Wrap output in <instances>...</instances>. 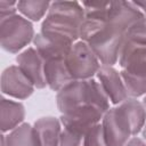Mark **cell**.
<instances>
[{
  "label": "cell",
  "instance_id": "6da1fadb",
  "mask_svg": "<svg viewBox=\"0 0 146 146\" xmlns=\"http://www.w3.org/2000/svg\"><path fill=\"white\" fill-rule=\"evenodd\" d=\"M80 39L88 43L103 65L113 66L120 57L124 34L106 22L84 19L80 27Z\"/></svg>",
  "mask_w": 146,
  "mask_h": 146
},
{
  "label": "cell",
  "instance_id": "7a4b0ae2",
  "mask_svg": "<svg viewBox=\"0 0 146 146\" xmlns=\"http://www.w3.org/2000/svg\"><path fill=\"white\" fill-rule=\"evenodd\" d=\"M86 19L84 9L76 1H54L41 24L40 32L75 43Z\"/></svg>",
  "mask_w": 146,
  "mask_h": 146
},
{
  "label": "cell",
  "instance_id": "3957f363",
  "mask_svg": "<svg viewBox=\"0 0 146 146\" xmlns=\"http://www.w3.org/2000/svg\"><path fill=\"white\" fill-rule=\"evenodd\" d=\"M57 107L62 114L82 106H94L104 114L110 110V99L99 81L73 80L57 92Z\"/></svg>",
  "mask_w": 146,
  "mask_h": 146
},
{
  "label": "cell",
  "instance_id": "277c9868",
  "mask_svg": "<svg viewBox=\"0 0 146 146\" xmlns=\"http://www.w3.org/2000/svg\"><path fill=\"white\" fill-rule=\"evenodd\" d=\"M34 36L32 23L21 15L15 14L0 22L1 47L8 52L17 54L33 41Z\"/></svg>",
  "mask_w": 146,
  "mask_h": 146
},
{
  "label": "cell",
  "instance_id": "5b68a950",
  "mask_svg": "<svg viewBox=\"0 0 146 146\" xmlns=\"http://www.w3.org/2000/svg\"><path fill=\"white\" fill-rule=\"evenodd\" d=\"M65 62L73 80L92 79L102 66L91 48L84 41L73 43L65 57Z\"/></svg>",
  "mask_w": 146,
  "mask_h": 146
},
{
  "label": "cell",
  "instance_id": "8992f818",
  "mask_svg": "<svg viewBox=\"0 0 146 146\" xmlns=\"http://www.w3.org/2000/svg\"><path fill=\"white\" fill-rule=\"evenodd\" d=\"M102 125L107 146H125L133 136L132 127L120 105L104 114Z\"/></svg>",
  "mask_w": 146,
  "mask_h": 146
},
{
  "label": "cell",
  "instance_id": "52a82bcc",
  "mask_svg": "<svg viewBox=\"0 0 146 146\" xmlns=\"http://www.w3.org/2000/svg\"><path fill=\"white\" fill-rule=\"evenodd\" d=\"M145 15L133 3L129 1H111L106 23L119 30L123 34Z\"/></svg>",
  "mask_w": 146,
  "mask_h": 146
},
{
  "label": "cell",
  "instance_id": "ba28073f",
  "mask_svg": "<svg viewBox=\"0 0 146 146\" xmlns=\"http://www.w3.org/2000/svg\"><path fill=\"white\" fill-rule=\"evenodd\" d=\"M35 87L31 80L23 73V71L15 65L7 67L1 74V91L3 95L17 98H29Z\"/></svg>",
  "mask_w": 146,
  "mask_h": 146
},
{
  "label": "cell",
  "instance_id": "9c48e42d",
  "mask_svg": "<svg viewBox=\"0 0 146 146\" xmlns=\"http://www.w3.org/2000/svg\"><path fill=\"white\" fill-rule=\"evenodd\" d=\"M104 113L94 106H82L73 110L68 113L62 114L60 122L65 129L78 131L81 133H87L89 129L98 124L103 119Z\"/></svg>",
  "mask_w": 146,
  "mask_h": 146
},
{
  "label": "cell",
  "instance_id": "30bf717a",
  "mask_svg": "<svg viewBox=\"0 0 146 146\" xmlns=\"http://www.w3.org/2000/svg\"><path fill=\"white\" fill-rule=\"evenodd\" d=\"M16 63L35 88L42 89L47 86L44 78V60L35 48L29 47L19 52L16 57Z\"/></svg>",
  "mask_w": 146,
  "mask_h": 146
},
{
  "label": "cell",
  "instance_id": "8fae6325",
  "mask_svg": "<svg viewBox=\"0 0 146 146\" xmlns=\"http://www.w3.org/2000/svg\"><path fill=\"white\" fill-rule=\"evenodd\" d=\"M96 75L105 94L113 104L120 105L129 98L121 73L113 66L102 65Z\"/></svg>",
  "mask_w": 146,
  "mask_h": 146
},
{
  "label": "cell",
  "instance_id": "7c38bea8",
  "mask_svg": "<svg viewBox=\"0 0 146 146\" xmlns=\"http://www.w3.org/2000/svg\"><path fill=\"white\" fill-rule=\"evenodd\" d=\"M33 43L36 51L39 52V55L42 57L43 60L54 59V58H65L73 46V43L64 39L44 34L42 32L35 34L33 39Z\"/></svg>",
  "mask_w": 146,
  "mask_h": 146
},
{
  "label": "cell",
  "instance_id": "4fadbf2b",
  "mask_svg": "<svg viewBox=\"0 0 146 146\" xmlns=\"http://www.w3.org/2000/svg\"><path fill=\"white\" fill-rule=\"evenodd\" d=\"M120 73L130 98L146 95V65L130 64L122 67Z\"/></svg>",
  "mask_w": 146,
  "mask_h": 146
},
{
  "label": "cell",
  "instance_id": "5bb4252c",
  "mask_svg": "<svg viewBox=\"0 0 146 146\" xmlns=\"http://www.w3.org/2000/svg\"><path fill=\"white\" fill-rule=\"evenodd\" d=\"M44 78L47 86L54 91H59L73 81V78L66 66L65 58L44 60Z\"/></svg>",
  "mask_w": 146,
  "mask_h": 146
},
{
  "label": "cell",
  "instance_id": "9a60e30c",
  "mask_svg": "<svg viewBox=\"0 0 146 146\" xmlns=\"http://www.w3.org/2000/svg\"><path fill=\"white\" fill-rule=\"evenodd\" d=\"M34 131L41 146H59L62 122L54 116L40 117L34 122Z\"/></svg>",
  "mask_w": 146,
  "mask_h": 146
},
{
  "label": "cell",
  "instance_id": "2e32d148",
  "mask_svg": "<svg viewBox=\"0 0 146 146\" xmlns=\"http://www.w3.org/2000/svg\"><path fill=\"white\" fill-rule=\"evenodd\" d=\"M1 131L5 133L11 131L23 122L25 117V107L22 103L1 98Z\"/></svg>",
  "mask_w": 146,
  "mask_h": 146
},
{
  "label": "cell",
  "instance_id": "e0dca14e",
  "mask_svg": "<svg viewBox=\"0 0 146 146\" xmlns=\"http://www.w3.org/2000/svg\"><path fill=\"white\" fill-rule=\"evenodd\" d=\"M1 146H41L34 128L29 123H22L8 135H2Z\"/></svg>",
  "mask_w": 146,
  "mask_h": 146
},
{
  "label": "cell",
  "instance_id": "ac0fdd59",
  "mask_svg": "<svg viewBox=\"0 0 146 146\" xmlns=\"http://www.w3.org/2000/svg\"><path fill=\"white\" fill-rule=\"evenodd\" d=\"M119 64L121 67H125L130 64L146 65V46H138L124 40L119 57Z\"/></svg>",
  "mask_w": 146,
  "mask_h": 146
},
{
  "label": "cell",
  "instance_id": "d6986e66",
  "mask_svg": "<svg viewBox=\"0 0 146 146\" xmlns=\"http://www.w3.org/2000/svg\"><path fill=\"white\" fill-rule=\"evenodd\" d=\"M49 1H38V0H22L17 2V10L27 19H31L33 22L40 21L46 13L48 14Z\"/></svg>",
  "mask_w": 146,
  "mask_h": 146
},
{
  "label": "cell",
  "instance_id": "ffe728a7",
  "mask_svg": "<svg viewBox=\"0 0 146 146\" xmlns=\"http://www.w3.org/2000/svg\"><path fill=\"white\" fill-rule=\"evenodd\" d=\"M81 5H82V7L84 9V17H86V19L106 22L111 1H107V2L84 1Z\"/></svg>",
  "mask_w": 146,
  "mask_h": 146
},
{
  "label": "cell",
  "instance_id": "44dd1931",
  "mask_svg": "<svg viewBox=\"0 0 146 146\" xmlns=\"http://www.w3.org/2000/svg\"><path fill=\"white\" fill-rule=\"evenodd\" d=\"M124 40L138 46H146V17L138 21L125 32Z\"/></svg>",
  "mask_w": 146,
  "mask_h": 146
},
{
  "label": "cell",
  "instance_id": "7402d4cb",
  "mask_svg": "<svg viewBox=\"0 0 146 146\" xmlns=\"http://www.w3.org/2000/svg\"><path fill=\"white\" fill-rule=\"evenodd\" d=\"M84 146H107L104 137L103 125L100 123L89 129L84 137Z\"/></svg>",
  "mask_w": 146,
  "mask_h": 146
},
{
  "label": "cell",
  "instance_id": "603a6c76",
  "mask_svg": "<svg viewBox=\"0 0 146 146\" xmlns=\"http://www.w3.org/2000/svg\"><path fill=\"white\" fill-rule=\"evenodd\" d=\"M84 133L64 128L62 130L59 146H84Z\"/></svg>",
  "mask_w": 146,
  "mask_h": 146
},
{
  "label": "cell",
  "instance_id": "cb8c5ba5",
  "mask_svg": "<svg viewBox=\"0 0 146 146\" xmlns=\"http://www.w3.org/2000/svg\"><path fill=\"white\" fill-rule=\"evenodd\" d=\"M16 10H17V2L16 1L1 0L0 1V21L7 18L9 16L15 15Z\"/></svg>",
  "mask_w": 146,
  "mask_h": 146
},
{
  "label": "cell",
  "instance_id": "d4e9b609",
  "mask_svg": "<svg viewBox=\"0 0 146 146\" xmlns=\"http://www.w3.org/2000/svg\"><path fill=\"white\" fill-rule=\"evenodd\" d=\"M125 146H146V143L138 137H133L125 144Z\"/></svg>",
  "mask_w": 146,
  "mask_h": 146
},
{
  "label": "cell",
  "instance_id": "484cf974",
  "mask_svg": "<svg viewBox=\"0 0 146 146\" xmlns=\"http://www.w3.org/2000/svg\"><path fill=\"white\" fill-rule=\"evenodd\" d=\"M140 10H143V14L145 15L146 17V0H143V1H135L133 2Z\"/></svg>",
  "mask_w": 146,
  "mask_h": 146
},
{
  "label": "cell",
  "instance_id": "4316f807",
  "mask_svg": "<svg viewBox=\"0 0 146 146\" xmlns=\"http://www.w3.org/2000/svg\"><path fill=\"white\" fill-rule=\"evenodd\" d=\"M143 137H144V139L146 140V124H145L144 128H143Z\"/></svg>",
  "mask_w": 146,
  "mask_h": 146
},
{
  "label": "cell",
  "instance_id": "83f0119b",
  "mask_svg": "<svg viewBox=\"0 0 146 146\" xmlns=\"http://www.w3.org/2000/svg\"><path fill=\"white\" fill-rule=\"evenodd\" d=\"M143 105L145 106V108H146V96L144 97V99H143Z\"/></svg>",
  "mask_w": 146,
  "mask_h": 146
}]
</instances>
